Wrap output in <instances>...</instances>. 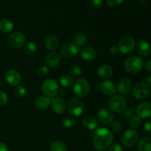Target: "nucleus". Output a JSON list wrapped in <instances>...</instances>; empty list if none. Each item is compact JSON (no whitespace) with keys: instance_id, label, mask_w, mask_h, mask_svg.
Wrapping results in <instances>:
<instances>
[{"instance_id":"f257e3e1","label":"nucleus","mask_w":151,"mask_h":151,"mask_svg":"<svg viewBox=\"0 0 151 151\" xmlns=\"http://www.w3.org/2000/svg\"><path fill=\"white\" fill-rule=\"evenodd\" d=\"M114 139L111 131L106 128H97L93 135V145L98 151H103L110 146Z\"/></svg>"},{"instance_id":"f03ea898","label":"nucleus","mask_w":151,"mask_h":151,"mask_svg":"<svg viewBox=\"0 0 151 151\" xmlns=\"http://www.w3.org/2000/svg\"><path fill=\"white\" fill-rule=\"evenodd\" d=\"M144 65V61L141 57L133 55L125 60L124 66L128 73L137 74L142 70Z\"/></svg>"},{"instance_id":"7ed1b4c3","label":"nucleus","mask_w":151,"mask_h":151,"mask_svg":"<svg viewBox=\"0 0 151 151\" xmlns=\"http://www.w3.org/2000/svg\"><path fill=\"white\" fill-rule=\"evenodd\" d=\"M109 107L110 110L114 113H122L126 109V101L125 99L121 95H113L109 99Z\"/></svg>"},{"instance_id":"20e7f679","label":"nucleus","mask_w":151,"mask_h":151,"mask_svg":"<svg viewBox=\"0 0 151 151\" xmlns=\"http://www.w3.org/2000/svg\"><path fill=\"white\" fill-rule=\"evenodd\" d=\"M66 105H67V109L70 114L75 117L81 116L85 109L83 103L80 99L75 98V97L69 100Z\"/></svg>"},{"instance_id":"39448f33","label":"nucleus","mask_w":151,"mask_h":151,"mask_svg":"<svg viewBox=\"0 0 151 151\" xmlns=\"http://www.w3.org/2000/svg\"><path fill=\"white\" fill-rule=\"evenodd\" d=\"M73 91L77 97L81 98L86 97L90 91L89 83L84 78H80L75 82Z\"/></svg>"},{"instance_id":"423d86ee","label":"nucleus","mask_w":151,"mask_h":151,"mask_svg":"<svg viewBox=\"0 0 151 151\" xmlns=\"http://www.w3.org/2000/svg\"><path fill=\"white\" fill-rule=\"evenodd\" d=\"M41 89L47 97H54L58 93V83L54 79H47L43 82Z\"/></svg>"},{"instance_id":"0eeeda50","label":"nucleus","mask_w":151,"mask_h":151,"mask_svg":"<svg viewBox=\"0 0 151 151\" xmlns=\"http://www.w3.org/2000/svg\"><path fill=\"white\" fill-rule=\"evenodd\" d=\"M135 40L131 36H124L119 40L117 48L122 54H129L135 47Z\"/></svg>"},{"instance_id":"6e6552de","label":"nucleus","mask_w":151,"mask_h":151,"mask_svg":"<svg viewBox=\"0 0 151 151\" xmlns=\"http://www.w3.org/2000/svg\"><path fill=\"white\" fill-rule=\"evenodd\" d=\"M121 143L123 146L131 147L137 144L139 140V134L134 129L128 130L121 137Z\"/></svg>"},{"instance_id":"1a4fd4ad","label":"nucleus","mask_w":151,"mask_h":151,"mask_svg":"<svg viewBox=\"0 0 151 151\" xmlns=\"http://www.w3.org/2000/svg\"><path fill=\"white\" fill-rule=\"evenodd\" d=\"M132 94L137 100H144L150 94V87L144 83H138L132 88Z\"/></svg>"},{"instance_id":"9d476101","label":"nucleus","mask_w":151,"mask_h":151,"mask_svg":"<svg viewBox=\"0 0 151 151\" xmlns=\"http://www.w3.org/2000/svg\"><path fill=\"white\" fill-rule=\"evenodd\" d=\"M7 42L13 48H20L26 42V37L22 32H15L10 35L7 39Z\"/></svg>"},{"instance_id":"9b49d317","label":"nucleus","mask_w":151,"mask_h":151,"mask_svg":"<svg viewBox=\"0 0 151 151\" xmlns=\"http://www.w3.org/2000/svg\"><path fill=\"white\" fill-rule=\"evenodd\" d=\"M79 52L80 47L75 44H66L60 49V55L66 59L75 57Z\"/></svg>"},{"instance_id":"f8f14e48","label":"nucleus","mask_w":151,"mask_h":151,"mask_svg":"<svg viewBox=\"0 0 151 151\" xmlns=\"http://www.w3.org/2000/svg\"><path fill=\"white\" fill-rule=\"evenodd\" d=\"M97 120L104 125H109L114 121V114L111 111L106 108L100 109L97 112Z\"/></svg>"},{"instance_id":"ddd939ff","label":"nucleus","mask_w":151,"mask_h":151,"mask_svg":"<svg viewBox=\"0 0 151 151\" xmlns=\"http://www.w3.org/2000/svg\"><path fill=\"white\" fill-rule=\"evenodd\" d=\"M51 106L53 111L58 114H62L66 111L67 105L61 97H55L51 100Z\"/></svg>"},{"instance_id":"4468645a","label":"nucleus","mask_w":151,"mask_h":151,"mask_svg":"<svg viewBox=\"0 0 151 151\" xmlns=\"http://www.w3.org/2000/svg\"><path fill=\"white\" fill-rule=\"evenodd\" d=\"M137 114L139 118L146 119L151 116V104L149 102H143L137 107Z\"/></svg>"},{"instance_id":"2eb2a0df","label":"nucleus","mask_w":151,"mask_h":151,"mask_svg":"<svg viewBox=\"0 0 151 151\" xmlns=\"http://www.w3.org/2000/svg\"><path fill=\"white\" fill-rule=\"evenodd\" d=\"M132 83L128 78H122L118 82V92L122 95H128L132 90Z\"/></svg>"},{"instance_id":"dca6fc26","label":"nucleus","mask_w":151,"mask_h":151,"mask_svg":"<svg viewBox=\"0 0 151 151\" xmlns=\"http://www.w3.org/2000/svg\"><path fill=\"white\" fill-rule=\"evenodd\" d=\"M6 81L10 85L13 86H17L19 85L21 81H22V77L20 73L18 71L15 69H10L6 73L5 75Z\"/></svg>"},{"instance_id":"f3484780","label":"nucleus","mask_w":151,"mask_h":151,"mask_svg":"<svg viewBox=\"0 0 151 151\" xmlns=\"http://www.w3.org/2000/svg\"><path fill=\"white\" fill-rule=\"evenodd\" d=\"M137 50L142 58H147L150 55V44L145 40H139L137 43Z\"/></svg>"},{"instance_id":"a211bd4d","label":"nucleus","mask_w":151,"mask_h":151,"mask_svg":"<svg viewBox=\"0 0 151 151\" xmlns=\"http://www.w3.org/2000/svg\"><path fill=\"white\" fill-rule=\"evenodd\" d=\"M100 88L105 95L109 96V97L114 95L115 92H116L115 84L112 81H108V80H106L100 84Z\"/></svg>"},{"instance_id":"6ab92c4d","label":"nucleus","mask_w":151,"mask_h":151,"mask_svg":"<svg viewBox=\"0 0 151 151\" xmlns=\"http://www.w3.org/2000/svg\"><path fill=\"white\" fill-rule=\"evenodd\" d=\"M97 73L99 78H101V79L108 80L109 78H110L111 77H112L114 72L111 66H110L109 65L107 64H103L101 65V66L97 69Z\"/></svg>"},{"instance_id":"aec40b11","label":"nucleus","mask_w":151,"mask_h":151,"mask_svg":"<svg viewBox=\"0 0 151 151\" xmlns=\"http://www.w3.org/2000/svg\"><path fill=\"white\" fill-rule=\"evenodd\" d=\"M60 61V55L56 52H50L46 57V63L50 68H55L59 64Z\"/></svg>"},{"instance_id":"412c9836","label":"nucleus","mask_w":151,"mask_h":151,"mask_svg":"<svg viewBox=\"0 0 151 151\" xmlns=\"http://www.w3.org/2000/svg\"><path fill=\"white\" fill-rule=\"evenodd\" d=\"M83 125L89 131H95L99 127L98 120L93 116H86L83 119Z\"/></svg>"},{"instance_id":"4be33fe9","label":"nucleus","mask_w":151,"mask_h":151,"mask_svg":"<svg viewBox=\"0 0 151 151\" xmlns=\"http://www.w3.org/2000/svg\"><path fill=\"white\" fill-rule=\"evenodd\" d=\"M81 55L82 58L86 61H91L94 60L97 56V51L93 47H86L81 50Z\"/></svg>"},{"instance_id":"5701e85b","label":"nucleus","mask_w":151,"mask_h":151,"mask_svg":"<svg viewBox=\"0 0 151 151\" xmlns=\"http://www.w3.org/2000/svg\"><path fill=\"white\" fill-rule=\"evenodd\" d=\"M51 105V99L47 96H41L38 97L35 101V106L38 110H46Z\"/></svg>"},{"instance_id":"b1692460","label":"nucleus","mask_w":151,"mask_h":151,"mask_svg":"<svg viewBox=\"0 0 151 151\" xmlns=\"http://www.w3.org/2000/svg\"><path fill=\"white\" fill-rule=\"evenodd\" d=\"M58 39L55 35H51L47 38L45 41V46L47 50L53 52L58 47Z\"/></svg>"},{"instance_id":"393cba45","label":"nucleus","mask_w":151,"mask_h":151,"mask_svg":"<svg viewBox=\"0 0 151 151\" xmlns=\"http://www.w3.org/2000/svg\"><path fill=\"white\" fill-rule=\"evenodd\" d=\"M138 151H151V139L144 137L139 141L137 146Z\"/></svg>"},{"instance_id":"a878e982","label":"nucleus","mask_w":151,"mask_h":151,"mask_svg":"<svg viewBox=\"0 0 151 151\" xmlns=\"http://www.w3.org/2000/svg\"><path fill=\"white\" fill-rule=\"evenodd\" d=\"M14 28L13 22L10 19H3L0 20V32L7 33L11 32Z\"/></svg>"},{"instance_id":"bb28decb","label":"nucleus","mask_w":151,"mask_h":151,"mask_svg":"<svg viewBox=\"0 0 151 151\" xmlns=\"http://www.w3.org/2000/svg\"><path fill=\"white\" fill-rule=\"evenodd\" d=\"M59 82H60V84L63 88H69L73 86L74 79L71 75L65 74V75H63L60 77Z\"/></svg>"},{"instance_id":"cd10ccee","label":"nucleus","mask_w":151,"mask_h":151,"mask_svg":"<svg viewBox=\"0 0 151 151\" xmlns=\"http://www.w3.org/2000/svg\"><path fill=\"white\" fill-rule=\"evenodd\" d=\"M73 41L74 44L75 45L81 47V46H83L84 44L86 43L87 41V36L84 32H79L78 33L75 34L73 37Z\"/></svg>"},{"instance_id":"c85d7f7f","label":"nucleus","mask_w":151,"mask_h":151,"mask_svg":"<svg viewBox=\"0 0 151 151\" xmlns=\"http://www.w3.org/2000/svg\"><path fill=\"white\" fill-rule=\"evenodd\" d=\"M50 151H67L66 145L62 142L54 141L50 145Z\"/></svg>"},{"instance_id":"c756f323","label":"nucleus","mask_w":151,"mask_h":151,"mask_svg":"<svg viewBox=\"0 0 151 151\" xmlns=\"http://www.w3.org/2000/svg\"><path fill=\"white\" fill-rule=\"evenodd\" d=\"M25 51L27 54L29 55H34L38 51V47L35 43L32 42V41H28L25 44Z\"/></svg>"},{"instance_id":"7c9ffc66","label":"nucleus","mask_w":151,"mask_h":151,"mask_svg":"<svg viewBox=\"0 0 151 151\" xmlns=\"http://www.w3.org/2000/svg\"><path fill=\"white\" fill-rule=\"evenodd\" d=\"M69 73L72 76L74 77H81L83 74V70L81 66L78 65H72L69 68Z\"/></svg>"},{"instance_id":"2f4dec72","label":"nucleus","mask_w":151,"mask_h":151,"mask_svg":"<svg viewBox=\"0 0 151 151\" xmlns=\"http://www.w3.org/2000/svg\"><path fill=\"white\" fill-rule=\"evenodd\" d=\"M61 124L64 128H72L75 124V120L72 116H66L61 120Z\"/></svg>"},{"instance_id":"473e14b6","label":"nucleus","mask_w":151,"mask_h":151,"mask_svg":"<svg viewBox=\"0 0 151 151\" xmlns=\"http://www.w3.org/2000/svg\"><path fill=\"white\" fill-rule=\"evenodd\" d=\"M142 120L141 118L139 117L138 116H134L130 119V125L132 128H138L141 125Z\"/></svg>"},{"instance_id":"72a5a7b5","label":"nucleus","mask_w":151,"mask_h":151,"mask_svg":"<svg viewBox=\"0 0 151 151\" xmlns=\"http://www.w3.org/2000/svg\"><path fill=\"white\" fill-rule=\"evenodd\" d=\"M111 129L113 132L119 133L122 130V125L119 121H113L111 123Z\"/></svg>"},{"instance_id":"f704fd0d","label":"nucleus","mask_w":151,"mask_h":151,"mask_svg":"<svg viewBox=\"0 0 151 151\" xmlns=\"http://www.w3.org/2000/svg\"><path fill=\"white\" fill-rule=\"evenodd\" d=\"M37 73L41 78H45L49 74V67L47 66H41L37 69Z\"/></svg>"},{"instance_id":"c9c22d12","label":"nucleus","mask_w":151,"mask_h":151,"mask_svg":"<svg viewBox=\"0 0 151 151\" xmlns=\"http://www.w3.org/2000/svg\"><path fill=\"white\" fill-rule=\"evenodd\" d=\"M27 89L23 86H17L15 88V94L17 97H22L26 94Z\"/></svg>"},{"instance_id":"e433bc0d","label":"nucleus","mask_w":151,"mask_h":151,"mask_svg":"<svg viewBox=\"0 0 151 151\" xmlns=\"http://www.w3.org/2000/svg\"><path fill=\"white\" fill-rule=\"evenodd\" d=\"M8 103V96L4 91H0V106L6 105Z\"/></svg>"},{"instance_id":"4c0bfd02","label":"nucleus","mask_w":151,"mask_h":151,"mask_svg":"<svg viewBox=\"0 0 151 151\" xmlns=\"http://www.w3.org/2000/svg\"><path fill=\"white\" fill-rule=\"evenodd\" d=\"M103 0H92L91 1V7L94 10H100L102 7H103Z\"/></svg>"},{"instance_id":"58836bf2","label":"nucleus","mask_w":151,"mask_h":151,"mask_svg":"<svg viewBox=\"0 0 151 151\" xmlns=\"http://www.w3.org/2000/svg\"><path fill=\"white\" fill-rule=\"evenodd\" d=\"M124 0H107L106 4L109 7H115L123 2Z\"/></svg>"},{"instance_id":"ea45409f","label":"nucleus","mask_w":151,"mask_h":151,"mask_svg":"<svg viewBox=\"0 0 151 151\" xmlns=\"http://www.w3.org/2000/svg\"><path fill=\"white\" fill-rule=\"evenodd\" d=\"M108 151H123V147L119 144H114L109 147Z\"/></svg>"},{"instance_id":"a19ab883","label":"nucleus","mask_w":151,"mask_h":151,"mask_svg":"<svg viewBox=\"0 0 151 151\" xmlns=\"http://www.w3.org/2000/svg\"><path fill=\"white\" fill-rule=\"evenodd\" d=\"M144 131L147 135L150 136L151 134V121L146 122L144 125Z\"/></svg>"},{"instance_id":"79ce46f5","label":"nucleus","mask_w":151,"mask_h":151,"mask_svg":"<svg viewBox=\"0 0 151 151\" xmlns=\"http://www.w3.org/2000/svg\"><path fill=\"white\" fill-rule=\"evenodd\" d=\"M124 111H125V117H126V118H130V119H131L132 116H135V115H134V110H133V109H130V108L125 109Z\"/></svg>"},{"instance_id":"37998d69","label":"nucleus","mask_w":151,"mask_h":151,"mask_svg":"<svg viewBox=\"0 0 151 151\" xmlns=\"http://www.w3.org/2000/svg\"><path fill=\"white\" fill-rule=\"evenodd\" d=\"M109 51H110V52L111 53V54H116V53H117V52H119L117 46L112 45L111 47H110V49H109Z\"/></svg>"},{"instance_id":"c03bdc74","label":"nucleus","mask_w":151,"mask_h":151,"mask_svg":"<svg viewBox=\"0 0 151 151\" xmlns=\"http://www.w3.org/2000/svg\"><path fill=\"white\" fill-rule=\"evenodd\" d=\"M0 151H8V147L4 142H0Z\"/></svg>"},{"instance_id":"a18cd8bd","label":"nucleus","mask_w":151,"mask_h":151,"mask_svg":"<svg viewBox=\"0 0 151 151\" xmlns=\"http://www.w3.org/2000/svg\"><path fill=\"white\" fill-rule=\"evenodd\" d=\"M150 1L151 0H140L139 3L145 7H148L150 4Z\"/></svg>"},{"instance_id":"49530a36","label":"nucleus","mask_w":151,"mask_h":151,"mask_svg":"<svg viewBox=\"0 0 151 151\" xmlns=\"http://www.w3.org/2000/svg\"><path fill=\"white\" fill-rule=\"evenodd\" d=\"M145 69L148 72H151V61L148 60L145 63Z\"/></svg>"},{"instance_id":"de8ad7c7","label":"nucleus","mask_w":151,"mask_h":151,"mask_svg":"<svg viewBox=\"0 0 151 151\" xmlns=\"http://www.w3.org/2000/svg\"><path fill=\"white\" fill-rule=\"evenodd\" d=\"M145 84L147 86H148L149 87H150L151 86V75H147V78H145Z\"/></svg>"},{"instance_id":"09e8293b","label":"nucleus","mask_w":151,"mask_h":151,"mask_svg":"<svg viewBox=\"0 0 151 151\" xmlns=\"http://www.w3.org/2000/svg\"><path fill=\"white\" fill-rule=\"evenodd\" d=\"M1 81H0V88H1Z\"/></svg>"}]
</instances>
